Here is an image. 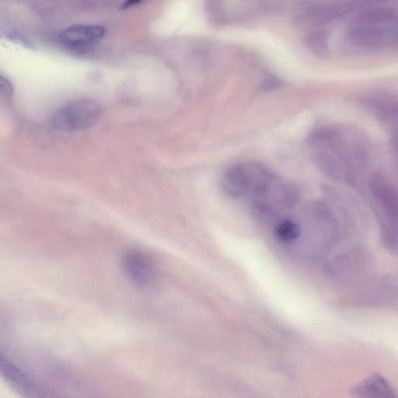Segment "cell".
<instances>
[{
  "instance_id": "6da1fadb",
  "label": "cell",
  "mask_w": 398,
  "mask_h": 398,
  "mask_svg": "<svg viewBox=\"0 0 398 398\" xmlns=\"http://www.w3.org/2000/svg\"><path fill=\"white\" fill-rule=\"evenodd\" d=\"M100 115L96 101L77 100L62 107L52 117V127L59 131L72 132L88 129L95 124Z\"/></svg>"
},
{
  "instance_id": "7a4b0ae2",
  "label": "cell",
  "mask_w": 398,
  "mask_h": 398,
  "mask_svg": "<svg viewBox=\"0 0 398 398\" xmlns=\"http://www.w3.org/2000/svg\"><path fill=\"white\" fill-rule=\"evenodd\" d=\"M121 264L124 275L138 288H146L154 282L153 264L150 257L139 250L130 249L124 252Z\"/></svg>"
},
{
  "instance_id": "3957f363",
  "label": "cell",
  "mask_w": 398,
  "mask_h": 398,
  "mask_svg": "<svg viewBox=\"0 0 398 398\" xmlns=\"http://www.w3.org/2000/svg\"><path fill=\"white\" fill-rule=\"evenodd\" d=\"M105 35V29L103 26L79 25L62 31L59 35V41L69 49L81 52L99 43Z\"/></svg>"
},
{
  "instance_id": "277c9868",
  "label": "cell",
  "mask_w": 398,
  "mask_h": 398,
  "mask_svg": "<svg viewBox=\"0 0 398 398\" xmlns=\"http://www.w3.org/2000/svg\"><path fill=\"white\" fill-rule=\"evenodd\" d=\"M0 370L6 383L15 392L28 397L40 396L42 393L39 387L28 374L23 371L18 365L12 363L9 358L1 354L0 356Z\"/></svg>"
},
{
  "instance_id": "5b68a950",
  "label": "cell",
  "mask_w": 398,
  "mask_h": 398,
  "mask_svg": "<svg viewBox=\"0 0 398 398\" xmlns=\"http://www.w3.org/2000/svg\"><path fill=\"white\" fill-rule=\"evenodd\" d=\"M370 189L387 216L398 224V194L394 187L383 175L375 174L370 179Z\"/></svg>"
},
{
  "instance_id": "8992f818",
  "label": "cell",
  "mask_w": 398,
  "mask_h": 398,
  "mask_svg": "<svg viewBox=\"0 0 398 398\" xmlns=\"http://www.w3.org/2000/svg\"><path fill=\"white\" fill-rule=\"evenodd\" d=\"M250 182L249 165H238L226 170L222 177L221 187L229 197L240 198L247 196Z\"/></svg>"
},
{
  "instance_id": "52a82bcc",
  "label": "cell",
  "mask_w": 398,
  "mask_h": 398,
  "mask_svg": "<svg viewBox=\"0 0 398 398\" xmlns=\"http://www.w3.org/2000/svg\"><path fill=\"white\" fill-rule=\"evenodd\" d=\"M349 37L361 48L374 49L384 43L385 35L380 29L362 23L351 29Z\"/></svg>"
},
{
  "instance_id": "ba28073f",
  "label": "cell",
  "mask_w": 398,
  "mask_h": 398,
  "mask_svg": "<svg viewBox=\"0 0 398 398\" xmlns=\"http://www.w3.org/2000/svg\"><path fill=\"white\" fill-rule=\"evenodd\" d=\"M355 392L362 397H394L393 390L387 382L379 375L373 376L358 386Z\"/></svg>"
},
{
  "instance_id": "9c48e42d",
  "label": "cell",
  "mask_w": 398,
  "mask_h": 398,
  "mask_svg": "<svg viewBox=\"0 0 398 398\" xmlns=\"http://www.w3.org/2000/svg\"><path fill=\"white\" fill-rule=\"evenodd\" d=\"M278 238L284 243H292L301 236V229L298 223L286 220L279 223L276 229Z\"/></svg>"
},
{
  "instance_id": "30bf717a",
  "label": "cell",
  "mask_w": 398,
  "mask_h": 398,
  "mask_svg": "<svg viewBox=\"0 0 398 398\" xmlns=\"http://www.w3.org/2000/svg\"><path fill=\"white\" fill-rule=\"evenodd\" d=\"M394 13L388 9H373L363 12L361 15L360 21L365 25L384 23L393 20Z\"/></svg>"
},
{
  "instance_id": "8fae6325",
  "label": "cell",
  "mask_w": 398,
  "mask_h": 398,
  "mask_svg": "<svg viewBox=\"0 0 398 398\" xmlns=\"http://www.w3.org/2000/svg\"><path fill=\"white\" fill-rule=\"evenodd\" d=\"M308 44L310 51L318 57H325L329 52V42L324 34L315 33L310 35Z\"/></svg>"
},
{
  "instance_id": "7c38bea8",
  "label": "cell",
  "mask_w": 398,
  "mask_h": 398,
  "mask_svg": "<svg viewBox=\"0 0 398 398\" xmlns=\"http://www.w3.org/2000/svg\"><path fill=\"white\" fill-rule=\"evenodd\" d=\"M7 38L10 39L11 42H13L15 43L22 45L23 47H25V48L31 49H33L35 48L33 43H30L27 38L21 35L20 34L11 33L7 36Z\"/></svg>"
},
{
  "instance_id": "4fadbf2b",
  "label": "cell",
  "mask_w": 398,
  "mask_h": 398,
  "mask_svg": "<svg viewBox=\"0 0 398 398\" xmlns=\"http://www.w3.org/2000/svg\"><path fill=\"white\" fill-rule=\"evenodd\" d=\"M0 87H1V90L5 95L9 96L11 95L13 92L11 83L3 76H1V80H0Z\"/></svg>"
},
{
  "instance_id": "5bb4252c",
  "label": "cell",
  "mask_w": 398,
  "mask_h": 398,
  "mask_svg": "<svg viewBox=\"0 0 398 398\" xmlns=\"http://www.w3.org/2000/svg\"><path fill=\"white\" fill-rule=\"evenodd\" d=\"M143 0H126L122 6L123 10L129 9V8L134 6L139 3H141Z\"/></svg>"
}]
</instances>
